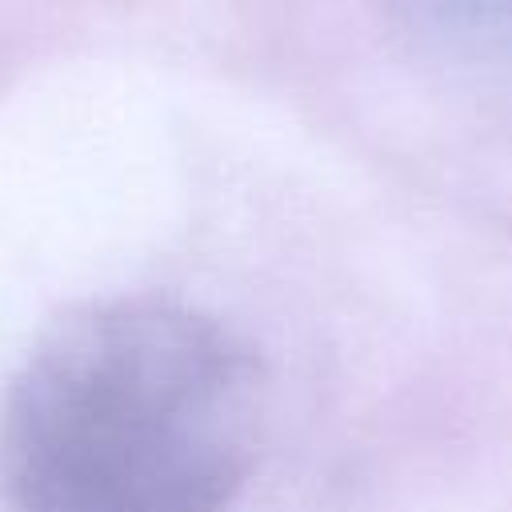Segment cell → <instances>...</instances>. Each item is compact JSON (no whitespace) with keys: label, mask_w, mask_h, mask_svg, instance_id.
I'll list each match as a JSON object with an SVG mask.
<instances>
[{"label":"cell","mask_w":512,"mask_h":512,"mask_svg":"<svg viewBox=\"0 0 512 512\" xmlns=\"http://www.w3.org/2000/svg\"><path fill=\"white\" fill-rule=\"evenodd\" d=\"M264 424V360L216 312L164 292L92 296L0 392V496L12 512H228Z\"/></svg>","instance_id":"1"},{"label":"cell","mask_w":512,"mask_h":512,"mask_svg":"<svg viewBox=\"0 0 512 512\" xmlns=\"http://www.w3.org/2000/svg\"><path fill=\"white\" fill-rule=\"evenodd\" d=\"M384 16L424 52L472 64L512 68V0H376Z\"/></svg>","instance_id":"2"}]
</instances>
